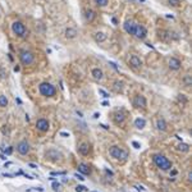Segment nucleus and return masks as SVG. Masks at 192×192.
<instances>
[{
    "instance_id": "4",
    "label": "nucleus",
    "mask_w": 192,
    "mask_h": 192,
    "mask_svg": "<svg viewBox=\"0 0 192 192\" xmlns=\"http://www.w3.org/2000/svg\"><path fill=\"white\" fill-rule=\"evenodd\" d=\"M101 154L108 163L114 168H122L128 163L131 152L124 141L109 136L108 140L102 144Z\"/></svg>"
},
{
    "instance_id": "2",
    "label": "nucleus",
    "mask_w": 192,
    "mask_h": 192,
    "mask_svg": "<svg viewBox=\"0 0 192 192\" xmlns=\"http://www.w3.org/2000/svg\"><path fill=\"white\" fill-rule=\"evenodd\" d=\"M26 92L40 110H53L59 105L61 100L60 87L49 79H42L31 84L26 88Z\"/></svg>"
},
{
    "instance_id": "17",
    "label": "nucleus",
    "mask_w": 192,
    "mask_h": 192,
    "mask_svg": "<svg viewBox=\"0 0 192 192\" xmlns=\"http://www.w3.org/2000/svg\"><path fill=\"white\" fill-rule=\"evenodd\" d=\"M126 82L124 81H122V79H114L113 81V83H111V86H110V90L114 92V94H119V95H122V94H124V91H126Z\"/></svg>"
},
{
    "instance_id": "8",
    "label": "nucleus",
    "mask_w": 192,
    "mask_h": 192,
    "mask_svg": "<svg viewBox=\"0 0 192 192\" xmlns=\"http://www.w3.org/2000/svg\"><path fill=\"white\" fill-rule=\"evenodd\" d=\"M76 152L81 160L91 161L96 155V147L92 138L86 133H78L76 137Z\"/></svg>"
},
{
    "instance_id": "18",
    "label": "nucleus",
    "mask_w": 192,
    "mask_h": 192,
    "mask_svg": "<svg viewBox=\"0 0 192 192\" xmlns=\"http://www.w3.org/2000/svg\"><path fill=\"white\" fill-rule=\"evenodd\" d=\"M90 76H91V78L94 79L95 82H101V81L105 78V73H104L102 68H100V67H94V68H91Z\"/></svg>"
},
{
    "instance_id": "3",
    "label": "nucleus",
    "mask_w": 192,
    "mask_h": 192,
    "mask_svg": "<svg viewBox=\"0 0 192 192\" xmlns=\"http://www.w3.org/2000/svg\"><path fill=\"white\" fill-rule=\"evenodd\" d=\"M38 161L49 169H67L74 164L71 154L53 142L41 145V149L38 150Z\"/></svg>"
},
{
    "instance_id": "15",
    "label": "nucleus",
    "mask_w": 192,
    "mask_h": 192,
    "mask_svg": "<svg viewBox=\"0 0 192 192\" xmlns=\"http://www.w3.org/2000/svg\"><path fill=\"white\" fill-rule=\"evenodd\" d=\"M127 63H128V65L133 71H140L142 68V65H144V61H142L140 55H137V54H129Z\"/></svg>"
},
{
    "instance_id": "12",
    "label": "nucleus",
    "mask_w": 192,
    "mask_h": 192,
    "mask_svg": "<svg viewBox=\"0 0 192 192\" xmlns=\"http://www.w3.org/2000/svg\"><path fill=\"white\" fill-rule=\"evenodd\" d=\"M9 28H10L12 35H13L15 38H19V40H25V38H27V36H28V33H30L26 23L23 21H21V19H17V18L10 22Z\"/></svg>"
},
{
    "instance_id": "23",
    "label": "nucleus",
    "mask_w": 192,
    "mask_h": 192,
    "mask_svg": "<svg viewBox=\"0 0 192 192\" xmlns=\"http://www.w3.org/2000/svg\"><path fill=\"white\" fill-rule=\"evenodd\" d=\"M77 35H78V31H77L74 27H68V28H65V31H64V36H65V38H68V40L76 38Z\"/></svg>"
},
{
    "instance_id": "5",
    "label": "nucleus",
    "mask_w": 192,
    "mask_h": 192,
    "mask_svg": "<svg viewBox=\"0 0 192 192\" xmlns=\"http://www.w3.org/2000/svg\"><path fill=\"white\" fill-rule=\"evenodd\" d=\"M38 145L31 140L26 129H19L12 137V147L17 159L25 163H35L38 161Z\"/></svg>"
},
{
    "instance_id": "19",
    "label": "nucleus",
    "mask_w": 192,
    "mask_h": 192,
    "mask_svg": "<svg viewBox=\"0 0 192 192\" xmlns=\"http://www.w3.org/2000/svg\"><path fill=\"white\" fill-rule=\"evenodd\" d=\"M168 68L173 72H178L182 68V61L177 56H169L168 58Z\"/></svg>"
},
{
    "instance_id": "20",
    "label": "nucleus",
    "mask_w": 192,
    "mask_h": 192,
    "mask_svg": "<svg viewBox=\"0 0 192 192\" xmlns=\"http://www.w3.org/2000/svg\"><path fill=\"white\" fill-rule=\"evenodd\" d=\"M77 169L84 175H91L92 173V165L90 164V161H86V160H81L77 164Z\"/></svg>"
},
{
    "instance_id": "24",
    "label": "nucleus",
    "mask_w": 192,
    "mask_h": 192,
    "mask_svg": "<svg viewBox=\"0 0 192 192\" xmlns=\"http://www.w3.org/2000/svg\"><path fill=\"white\" fill-rule=\"evenodd\" d=\"M96 6L99 8H106L108 5H109V0H94Z\"/></svg>"
},
{
    "instance_id": "1",
    "label": "nucleus",
    "mask_w": 192,
    "mask_h": 192,
    "mask_svg": "<svg viewBox=\"0 0 192 192\" xmlns=\"http://www.w3.org/2000/svg\"><path fill=\"white\" fill-rule=\"evenodd\" d=\"M26 132L35 144L41 146L51 142L59 129V121L53 110H40V113L28 122Z\"/></svg>"
},
{
    "instance_id": "26",
    "label": "nucleus",
    "mask_w": 192,
    "mask_h": 192,
    "mask_svg": "<svg viewBox=\"0 0 192 192\" xmlns=\"http://www.w3.org/2000/svg\"><path fill=\"white\" fill-rule=\"evenodd\" d=\"M168 4L172 8H178L180 6V0H168Z\"/></svg>"
},
{
    "instance_id": "22",
    "label": "nucleus",
    "mask_w": 192,
    "mask_h": 192,
    "mask_svg": "<svg viewBox=\"0 0 192 192\" xmlns=\"http://www.w3.org/2000/svg\"><path fill=\"white\" fill-rule=\"evenodd\" d=\"M92 38L95 40V42L97 44H104L106 40H108V33L104 32V31H95L92 33Z\"/></svg>"
},
{
    "instance_id": "14",
    "label": "nucleus",
    "mask_w": 192,
    "mask_h": 192,
    "mask_svg": "<svg viewBox=\"0 0 192 192\" xmlns=\"http://www.w3.org/2000/svg\"><path fill=\"white\" fill-rule=\"evenodd\" d=\"M144 26L142 23H140L137 19H133V18H128L123 22V30L126 31V33L131 35V36H134V32L138 27Z\"/></svg>"
},
{
    "instance_id": "6",
    "label": "nucleus",
    "mask_w": 192,
    "mask_h": 192,
    "mask_svg": "<svg viewBox=\"0 0 192 192\" xmlns=\"http://www.w3.org/2000/svg\"><path fill=\"white\" fill-rule=\"evenodd\" d=\"M150 161L152 168L160 175H164L167 178H172L177 174V169L174 161L168 154H165L161 150H155L150 152Z\"/></svg>"
},
{
    "instance_id": "27",
    "label": "nucleus",
    "mask_w": 192,
    "mask_h": 192,
    "mask_svg": "<svg viewBox=\"0 0 192 192\" xmlns=\"http://www.w3.org/2000/svg\"><path fill=\"white\" fill-rule=\"evenodd\" d=\"M1 14H3V13H1V9H0V17H1Z\"/></svg>"
},
{
    "instance_id": "21",
    "label": "nucleus",
    "mask_w": 192,
    "mask_h": 192,
    "mask_svg": "<svg viewBox=\"0 0 192 192\" xmlns=\"http://www.w3.org/2000/svg\"><path fill=\"white\" fill-rule=\"evenodd\" d=\"M83 18L87 23H92L96 19V12L92 8H86L83 9Z\"/></svg>"
},
{
    "instance_id": "9",
    "label": "nucleus",
    "mask_w": 192,
    "mask_h": 192,
    "mask_svg": "<svg viewBox=\"0 0 192 192\" xmlns=\"http://www.w3.org/2000/svg\"><path fill=\"white\" fill-rule=\"evenodd\" d=\"M151 126L152 129L159 134V136H169L173 132V126L164 115L156 114L151 117Z\"/></svg>"
},
{
    "instance_id": "16",
    "label": "nucleus",
    "mask_w": 192,
    "mask_h": 192,
    "mask_svg": "<svg viewBox=\"0 0 192 192\" xmlns=\"http://www.w3.org/2000/svg\"><path fill=\"white\" fill-rule=\"evenodd\" d=\"M157 37H159V40L164 41V42H170L172 40H177V38H178L175 32L169 31V30H160L159 32H157Z\"/></svg>"
},
{
    "instance_id": "13",
    "label": "nucleus",
    "mask_w": 192,
    "mask_h": 192,
    "mask_svg": "<svg viewBox=\"0 0 192 192\" xmlns=\"http://www.w3.org/2000/svg\"><path fill=\"white\" fill-rule=\"evenodd\" d=\"M13 106V100L6 91H0V119L10 114V109Z\"/></svg>"
},
{
    "instance_id": "7",
    "label": "nucleus",
    "mask_w": 192,
    "mask_h": 192,
    "mask_svg": "<svg viewBox=\"0 0 192 192\" xmlns=\"http://www.w3.org/2000/svg\"><path fill=\"white\" fill-rule=\"evenodd\" d=\"M108 119L113 124L115 128L123 131V132H128L133 127V118L129 110L126 108H114L108 113Z\"/></svg>"
},
{
    "instance_id": "11",
    "label": "nucleus",
    "mask_w": 192,
    "mask_h": 192,
    "mask_svg": "<svg viewBox=\"0 0 192 192\" xmlns=\"http://www.w3.org/2000/svg\"><path fill=\"white\" fill-rule=\"evenodd\" d=\"M129 101H131L132 108L136 111H138V113H141V114H149V109H150L149 99L144 92H140V91L133 92V94L129 96Z\"/></svg>"
},
{
    "instance_id": "25",
    "label": "nucleus",
    "mask_w": 192,
    "mask_h": 192,
    "mask_svg": "<svg viewBox=\"0 0 192 192\" xmlns=\"http://www.w3.org/2000/svg\"><path fill=\"white\" fill-rule=\"evenodd\" d=\"M183 83L186 87H190L191 86V76L190 74H186L183 76Z\"/></svg>"
},
{
    "instance_id": "10",
    "label": "nucleus",
    "mask_w": 192,
    "mask_h": 192,
    "mask_svg": "<svg viewBox=\"0 0 192 192\" xmlns=\"http://www.w3.org/2000/svg\"><path fill=\"white\" fill-rule=\"evenodd\" d=\"M18 59H19V64L21 65H17V67L14 68L15 71H21V67L31 68V67H33V65H36V63H37L36 53L28 48H22L18 50Z\"/></svg>"
}]
</instances>
